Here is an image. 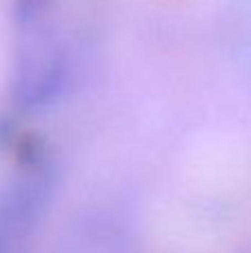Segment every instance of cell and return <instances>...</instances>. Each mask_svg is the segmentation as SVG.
<instances>
[{
    "label": "cell",
    "mask_w": 251,
    "mask_h": 253,
    "mask_svg": "<svg viewBox=\"0 0 251 253\" xmlns=\"http://www.w3.org/2000/svg\"><path fill=\"white\" fill-rule=\"evenodd\" d=\"M76 51L51 0H22L18 9V51L13 96L25 109L56 102L74 80Z\"/></svg>",
    "instance_id": "6da1fadb"
}]
</instances>
